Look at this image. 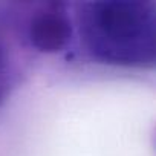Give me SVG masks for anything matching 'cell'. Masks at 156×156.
Instances as JSON below:
<instances>
[{
    "label": "cell",
    "mask_w": 156,
    "mask_h": 156,
    "mask_svg": "<svg viewBox=\"0 0 156 156\" xmlns=\"http://www.w3.org/2000/svg\"><path fill=\"white\" fill-rule=\"evenodd\" d=\"M81 41L98 61L151 66L156 58L154 3L138 0H104L83 3L78 12Z\"/></svg>",
    "instance_id": "cell-1"
},
{
    "label": "cell",
    "mask_w": 156,
    "mask_h": 156,
    "mask_svg": "<svg viewBox=\"0 0 156 156\" xmlns=\"http://www.w3.org/2000/svg\"><path fill=\"white\" fill-rule=\"evenodd\" d=\"M72 22L57 9L41 11L35 14L28 26V37L31 44L46 54L63 51L72 40Z\"/></svg>",
    "instance_id": "cell-2"
},
{
    "label": "cell",
    "mask_w": 156,
    "mask_h": 156,
    "mask_svg": "<svg viewBox=\"0 0 156 156\" xmlns=\"http://www.w3.org/2000/svg\"><path fill=\"white\" fill-rule=\"evenodd\" d=\"M8 89V57L5 48L0 44V100H3Z\"/></svg>",
    "instance_id": "cell-3"
}]
</instances>
